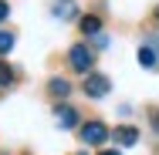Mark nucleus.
Wrapping results in <instances>:
<instances>
[{
  "instance_id": "nucleus-1",
  "label": "nucleus",
  "mask_w": 159,
  "mask_h": 155,
  "mask_svg": "<svg viewBox=\"0 0 159 155\" xmlns=\"http://www.w3.org/2000/svg\"><path fill=\"white\" fill-rule=\"evenodd\" d=\"M68 64H71L75 71H81V74H92V67H95V51H92L88 44H71V47H68Z\"/></svg>"
},
{
  "instance_id": "nucleus-2",
  "label": "nucleus",
  "mask_w": 159,
  "mask_h": 155,
  "mask_svg": "<svg viewBox=\"0 0 159 155\" xmlns=\"http://www.w3.org/2000/svg\"><path fill=\"white\" fill-rule=\"evenodd\" d=\"M78 135H81L85 145H102V142L108 138V125L98 122V118H95V122H85L81 128H78Z\"/></svg>"
},
{
  "instance_id": "nucleus-3",
  "label": "nucleus",
  "mask_w": 159,
  "mask_h": 155,
  "mask_svg": "<svg viewBox=\"0 0 159 155\" xmlns=\"http://www.w3.org/2000/svg\"><path fill=\"white\" fill-rule=\"evenodd\" d=\"M108 91H112V81H108L105 74H95V71L85 74V94H88V98H105Z\"/></svg>"
},
{
  "instance_id": "nucleus-4",
  "label": "nucleus",
  "mask_w": 159,
  "mask_h": 155,
  "mask_svg": "<svg viewBox=\"0 0 159 155\" xmlns=\"http://www.w3.org/2000/svg\"><path fill=\"white\" fill-rule=\"evenodd\" d=\"M54 118H58L61 128H81L78 125V108H71V105H58L54 108Z\"/></svg>"
},
{
  "instance_id": "nucleus-5",
  "label": "nucleus",
  "mask_w": 159,
  "mask_h": 155,
  "mask_svg": "<svg viewBox=\"0 0 159 155\" xmlns=\"http://www.w3.org/2000/svg\"><path fill=\"white\" fill-rule=\"evenodd\" d=\"M51 14H54L58 20H75V17H78V3H75V0H58V3L51 7Z\"/></svg>"
},
{
  "instance_id": "nucleus-6",
  "label": "nucleus",
  "mask_w": 159,
  "mask_h": 155,
  "mask_svg": "<svg viewBox=\"0 0 159 155\" xmlns=\"http://www.w3.org/2000/svg\"><path fill=\"white\" fill-rule=\"evenodd\" d=\"M78 27H81L85 37H98V34H102V17H98V14H85V17L78 20Z\"/></svg>"
},
{
  "instance_id": "nucleus-7",
  "label": "nucleus",
  "mask_w": 159,
  "mask_h": 155,
  "mask_svg": "<svg viewBox=\"0 0 159 155\" xmlns=\"http://www.w3.org/2000/svg\"><path fill=\"white\" fill-rule=\"evenodd\" d=\"M112 138H115L119 145H125V149H129V145H135V142H139V128H132V125H119Z\"/></svg>"
},
{
  "instance_id": "nucleus-8",
  "label": "nucleus",
  "mask_w": 159,
  "mask_h": 155,
  "mask_svg": "<svg viewBox=\"0 0 159 155\" xmlns=\"http://www.w3.org/2000/svg\"><path fill=\"white\" fill-rule=\"evenodd\" d=\"M139 64H142V67H156L159 64V51L152 44H142V47H139Z\"/></svg>"
},
{
  "instance_id": "nucleus-9",
  "label": "nucleus",
  "mask_w": 159,
  "mask_h": 155,
  "mask_svg": "<svg viewBox=\"0 0 159 155\" xmlns=\"http://www.w3.org/2000/svg\"><path fill=\"white\" fill-rule=\"evenodd\" d=\"M48 91L54 94V98H68V94H71V84H68L64 78H51V84H48Z\"/></svg>"
},
{
  "instance_id": "nucleus-10",
  "label": "nucleus",
  "mask_w": 159,
  "mask_h": 155,
  "mask_svg": "<svg viewBox=\"0 0 159 155\" xmlns=\"http://www.w3.org/2000/svg\"><path fill=\"white\" fill-rule=\"evenodd\" d=\"M14 51V34L10 31H0V58H7Z\"/></svg>"
},
{
  "instance_id": "nucleus-11",
  "label": "nucleus",
  "mask_w": 159,
  "mask_h": 155,
  "mask_svg": "<svg viewBox=\"0 0 159 155\" xmlns=\"http://www.w3.org/2000/svg\"><path fill=\"white\" fill-rule=\"evenodd\" d=\"M0 84H14V67L0 58Z\"/></svg>"
},
{
  "instance_id": "nucleus-12",
  "label": "nucleus",
  "mask_w": 159,
  "mask_h": 155,
  "mask_svg": "<svg viewBox=\"0 0 159 155\" xmlns=\"http://www.w3.org/2000/svg\"><path fill=\"white\" fill-rule=\"evenodd\" d=\"M7 17H10V3H7V0H0V24H3Z\"/></svg>"
},
{
  "instance_id": "nucleus-13",
  "label": "nucleus",
  "mask_w": 159,
  "mask_h": 155,
  "mask_svg": "<svg viewBox=\"0 0 159 155\" xmlns=\"http://www.w3.org/2000/svg\"><path fill=\"white\" fill-rule=\"evenodd\" d=\"M102 155H122V152H112V149H108V152H102Z\"/></svg>"
},
{
  "instance_id": "nucleus-14",
  "label": "nucleus",
  "mask_w": 159,
  "mask_h": 155,
  "mask_svg": "<svg viewBox=\"0 0 159 155\" xmlns=\"http://www.w3.org/2000/svg\"><path fill=\"white\" fill-rule=\"evenodd\" d=\"M156 20H159V7H156Z\"/></svg>"
}]
</instances>
